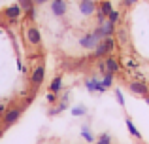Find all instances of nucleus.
Instances as JSON below:
<instances>
[{"label":"nucleus","mask_w":149,"mask_h":144,"mask_svg":"<svg viewBox=\"0 0 149 144\" xmlns=\"http://www.w3.org/2000/svg\"><path fill=\"white\" fill-rule=\"evenodd\" d=\"M21 114H23V106H10V108H8V110L2 114V125H4V127H11L13 123L19 122Z\"/></svg>","instance_id":"nucleus-1"},{"label":"nucleus","mask_w":149,"mask_h":144,"mask_svg":"<svg viewBox=\"0 0 149 144\" xmlns=\"http://www.w3.org/2000/svg\"><path fill=\"white\" fill-rule=\"evenodd\" d=\"M25 42L29 46H32V48H40L42 46V32L38 27L34 25H29L25 29Z\"/></svg>","instance_id":"nucleus-2"},{"label":"nucleus","mask_w":149,"mask_h":144,"mask_svg":"<svg viewBox=\"0 0 149 144\" xmlns=\"http://www.w3.org/2000/svg\"><path fill=\"white\" fill-rule=\"evenodd\" d=\"M44 78H45V67L44 65H36V67L32 68V72H30V84H32V87H40L42 84H44Z\"/></svg>","instance_id":"nucleus-3"},{"label":"nucleus","mask_w":149,"mask_h":144,"mask_svg":"<svg viewBox=\"0 0 149 144\" xmlns=\"http://www.w3.org/2000/svg\"><path fill=\"white\" fill-rule=\"evenodd\" d=\"M21 15H23V8L19 6V4H11V6H8L6 10H4V17H6L11 25L17 23L19 19H21Z\"/></svg>","instance_id":"nucleus-4"},{"label":"nucleus","mask_w":149,"mask_h":144,"mask_svg":"<svg viewBox=\"0 0 149 144\" xmlns=\"http://www.w3.org/2000/svg\"><path fill=\"white\" fill-rule=\"evenodd\" d=\"M79 13L85 15V17H91V15L96 13V10H98V4H96V0H79Z\"/></svg>","instance_id":"nucleus-5"},{"label":"nucleus","mask_w":149,"mask_h":144,"mask_svg":"<svg viewBox=\"0 0 149 144\" xmlns=\"http://www.w3.org/2000/svg\"><path fill=\"white\" fill-rule=\"evenodd\" d=\"M49 8H51V13H53L55 17H64L66 11H68V4H66V0H51Z\"/></svg>","instance_id":"nucleus-6"},{"label":"nucleus","mask_w":149,"mask_h":144,"mask_svg":"<svg viewBox=\"0 0 149 144\" xmlns=\"http://www.w3.org/2000/svg\"><path fill=\"white\" fill-rule=\"evenodd\" d=\"M128 89H130V93H134V95H140V97H146L149 93V87L146 81H140V80H132L130 84H128Z\"/></svg>","instance_id":"nucleus-7"},{"label":"nucleus","mask_w":149,"mask_h":144,"mask_svg":"<svg viewBox=\"0 0 149 144\" xmlns=\"http://www.w3.org/2000/svg\"><path fill=\"white\" fill-rule=\"evenodd\" d=\"M79 46L83 49H95L96 46H98V40L95 38L93 32H87V34H83V36H79Z\"/></svg>","instance_id":"nucleus-8"},{"label":"nucleus","mask_w":149,"mask_h":144,"mask_svg":"<svg viewBox=\"0 0 149 144\" xmlns=\"http://www.w3.org/2000/svg\"><path fill=\"white\" fill-rule=\"evenodd\" d=\"M85 85H87V89L91 93H104L106 91V87L102 85V80H98V78H89L85 81Z\"/></svg>","instance_id":"nucleus-9"},{"label":"nucleus","mask_w":149,"mask_h":144,"mask_svg":"<svg viewBox=\"0 0 149 144\" xmlns=\"http://www.w3.org/2000/svg\"><path fill=\"white\" fill-rule=\"evenodd\" d=\"M106 61V70L108 72H113V74H117L121 70V63L117 61V57H113V55H109L108 59H104Z\"/></svg>","instance_id":"nucleus-10"},{"label":"nucleus","mask_w":149,"mask_h":144,"mask_svg":"<svg viewBox=\"0 0 149 144\" xmlns=\"http://www.w3.org/2000/svg\"><path fill=\"white\" fill-rule=\"evenodd\" d=\"M100 29H102V36H113V34H115V23H111V21H109V19H106V21L104 23H100Z\"/></svg>","instance_id":"nucleus-11"},{"label":"nucleus","mask_w":149,"mask_h":144,"mask_svg":"<svg viewBox=\"0 0 149 144\" xmlns=\"http://www.w3.org/2000/svg\"><path fill=\"white\" fill-rule=\"evenodd\" d=\"M61 89H62V76H55L53 80H51V84H49V91L58 95V91H61Z\"/></svg>","instance_id":"nucleus-12"},{"label":"nucleus","mask_w":149,"mask_h":144,"mask_svg":"<svg viewBox=\"0 0 149 144\" xmlns=\"http://www.w3.org/2000/svg\"><path fill=\"white\" fill-rule=\"evenodd\" d=\"M125 122H127V129H128V133H130V135H132V137H134V138H138V140H142V133H140V131L136 129L134 122H132L130 118H127V119H125Z\"/></svg>","instance_id":"nucleus-13"},{"label":"nucleus","mask_w":149,"mask_h":144,"mask_svg":"<svg viewBox=\"0 0 149 144\" xmlns=\"http://www.w3.org/2000/svg\"><path fill=\"white\" fill-rule=\"evenodd\" d=\"M113 78H115V74L106 70L104 74H102V85H104L106 89H108V87H111V85H113Z\"/></svg>","instance_id":"nucleus-14"},{"label":"nucleus","mask_w":149,"mask_h":144,"mask_svg":"<svg viewBox=\"0 0 149 144\" xmlns=\"http://www.w3.org/2000/svg\"><path fill=\"white\" fill-rule=\"evenodd\" d=\"M98 10H100L102 13L106 15V17H108V15L111 13V11L115 10V8L111 6V2H109V0H102V2H100V6H98Z\"/></svg>","instance_id":"nucleus-15"},{"label":"nucleus","mask_w":149,"mask_h":144,"mask_svg":"<svg viewBox=\"0 0 149 144\" xmlns=\"http://www.w3.org/2000/svg\"><path fill=\"white\" fill-rule=\"evenodd\" d=\"M104 55H108V49H106L104 40H100L98 46L95 48V53H93V57H104Z\"/></svg>","instance_id":"nucleus-16"},{"label":"nucleus","mask_w":149,"mask_h":144,"mask_svg":"<svg viewBox=\"0 0 149 144\" xmlns=\"http://www.w3.org/2000/svg\"><path fill=\"white\" fill-rule=\"evenodd\" d=\"M102 40H104V44H106L108 53H113V51H115V38H113V36H106V38H102Z\"/></svg>","instance_id":"nucleus-17"},{"label":"nucleus","mask_w":149,"mask_h":144,"mask_svg":"<svg viewBox=\"0 0 149 144\" xmlns=\"http://www.w3.org/2000/svg\"><path fill=\"white\" fill-rule=\"evenodd\" d=\"M81 137H83L87 142H95V137H93V133L89 131V127H87V125L81 127Z\"/></svg>","instance_id":"nucleus-18"},{"label":"nucleus","mask_w":149,"mask_h":144,"mask_svg":"<svg viewBox=\"0 0 149 144\" xmlns=\"http://www.w3.org/2000/svg\"><path fill=\"white\" fill-rule=\"evenodd\" d=\"M17 4L23 8V11H29L30 8H34V2H32V0H17Z\"/></svg>","instance_id":"nucleus-19"},{"label":"nucleus","mask_w":149,"mask_h":144,"mask_svg":"<svg viewBox=\"0 0 149 144\" xmlns=\"http://www.w3.org/2000/svg\"><path fill=\"white\" fill-rule=\"evenodd\" d=\"M108 19H109V21H111V23H115V25H117V23L121 21V11H119V10H113L111 13L108 15Z\"/></svg>","instance_id":"nucleus-20"},{"label":"nucleus","mask_w":149,"mask_h":144,"mask_svg":"<svg viewBox=\"0 0 149 144\" xmlns=\"http://www.w3.org/2000/svg\"><path fill=\"white\" fill-rule=\"evenodd\" d=\"M72 114H74V116H85V114H87V108H85L83 104H79V106H74V108H72Z\"/></svg>","instance_id":"nucleus-21"},{"label":"nucleus","mask_w":149,"mask_h":144,"mask_svg":"<svg viewBox=\"0 0 149 144\" xmlns=\"http://www.w3.org/2000/svg\"><path fill=\"white\" fill-rule=\"evenodd\" d=\"M96 142L98 144H111V137H109V133H102Z\"/></svg>","instance_id":"nucleus-22"},{"label":"nucleus","mask_w":149,"mask_h":144,"mask_svg":"<svg viewBox=\"0 0 149 144\" xmlns=\"http://www.w3.org/2000/svg\"><path fill=\"white\" fill-rule=\"evenodd\" d=\"M57 100H58V95H57V93H47V103L49 104H55V103H57Z\"/></svg>","instance_id":"nucleus-23"},{"label":"nucleus","mask_w":149,"mask_h":144,"mask_svg":"<svg viewBox=\"0 0 149 144\" xmlns=\"http://www.w3.org/2000/svg\"><path fill=\"white\" fill-rule=\"evenodd\" d=\"M127 68H128V70H138V63L132 61V59H128L127 61Z\"/></svg>","instance_id":"nucleus-24"},{"label":"nucleus","mask_w":149,"mask_h":144,"mask_svg":"<svg viewBox=\"0 0 149 144\" xmlns=\"http://www.w3.org/2000/svg\"><path fill=\"white\" fill-rule=\"evenodd\" d=\"M115 97H117V103H119L121 106H125V99H123V93H121V89H115Z\"/></svg>","instance_id":"nucleus-25"},{"label":"nucleus","mask_w":149,"mask_h":144,"mask_svg":"<svg viewBox=\"0 0 149 144\" xmlns=\"http://www.w3.org/2000/svg\"><path fill=\"white\" fill-rule=\"evenodd\" d=\"M121 4H123V8H132L134 4H138V0H123Z\"/></svg>","instance_id":"nucleus-26"},{"label":"nucleus","mask_w":149,"mask_h":144,"mask_svg":"<svg viewBox=\"0 0 149 144\" xmlns=\"http://www.w3.org/2000/svg\"><path fill=\"white\" fill-rule=\"evenodd\" d=\"M117 36H119V40L123 42V44L127 42V34H125V30H117Z\"/></svg>","instance_id":"nucleus-27"},{"label":"nucleus","mask_w":149,"mask_h":144,"mask_svg":"<svg viewBox=\"0 0 149 144\" xmlns=\"http://www.w3.org/2000/svg\"><path fill=\"white\" fill-rule=\"evenodd\" d=\"M25 13L29 15V19H34V17H36V8H30V10L25 11Z\"/></svg>","instance_id":"nucleus-28"},{"label":"nucleus","mask_w":149,"mask_h":144,"mask_svg":"<svg viewBox=\"0 0 149 144\" xmlns=\"http://www.w3.org/2000/svg\"><path fill=\"white\" fill-rule=\"evenodd\" d=\"M96 68H98V70H100L102 74H104V72H106V61H100V63L96 65Z\"/></svg>","instance_id":"nucleus-29"},{"label":"nucleus","mask_w":149,"mask_h":144,"mask_svg":"<svg viewBox=\"0 0 149 144\" xmlns=\"http://www.w3.org/2000/svg\"><path fill=\"white\" fill-rule=\"evenodd\" d=\"M8 110V106H6V103H0V116L4 114V112Z\"/></svg>","instance_id":"nucleus-30"},{"label":"nucleus","mask_w":149,"mask_h":144,"mask_svg":"<svg viewBox=\"0 0 149 144\" xmlns=\"http://www.w3.org/2000/svg\"><path fill=\"white\" fill-rule=\"evenodd\" d=\"M32 2H34V6H42V4H45L47 0H32Z\"/></svg>","instance_id":"nucleus-31"},{"label":"nucleus","mask_w":149,"mask_h":144,"mask_svg":"<svg viewBox=\"0 0 149 144\" xmlns=\"http://www.w3.org/2000/svg\"><path fill=\"white\" fill-rule=\"evenodd\" d=\"M143 100H146V103L149 104V93H147V95H146V97H143Z\"/></svg>","instance_id":"nucleus-32"},{"label":"nucleus","mask_w":149,"mask_h":144,"mask_svg":"<svg viewBox=\"0 0 149 144\" xmlns=\"http://www.w3.org/2000/svg\"><path fill=\"white\" fill-rule=\"evenodd\" d=\"M2 133H4V129H2V127H0V138H2Z\"/></svg>","instance_id":"nucleus-33"},{"label":"nucleus","mask_w":149,"mask_h":144,"mask_svg":"<svg viewBox=\"0 0 149 144\" xmlns=\"http://www.w3.org/2000/svg\"><path fill=\"white\" fill-rule=\"evenodd\" d=\"M0 34H2V29H0Z\"/></svg>","instance_id":"nucleus-34"},{"label":"nucleus","mask_w":149,"mask_h":144,"mask_svg":"<svg viewBox=\"0 0 149 144\" xmlns=\"http://www.w3.org/2000/svg\"><path fill=\"white\" fill-rule=\"evenodd\" d=\"M100 2H102V0H100Z\"/></svg>","instance_id":"nucleus-35"}]
</instances>
